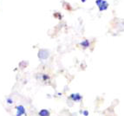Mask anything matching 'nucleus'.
<instances>
[{
	"label": "nucleus",
	"instance_id": "423d86ee",
	"mask_svg": "<svg viewBox=\"0 0 124 116\" xmlns=\"http://www.w3.org/2000/svg\"><path fill=\"white\" fill-rule=\"evenodd\" d=\"M89 42L88 41V40H84V41H83L82 43H81V45L83 46V47H84V48H88V47H89Z\"/></svg>",
	"mask_w": 124,
	"mask_h": 116
},
{
	"label": "nucleus",
	"instance_id": "1a4fd4ad",
	"mask_svg": "<svg viewBox=\"0 0 124 116\" xmlns=\"http://www.w3.org/2000/svg\"><path fill=\"white\" fill-rule=\"evenodd\" d=\"M7 102H9V103H10V104H11V103H12V101H11V99H8V100H7Z\"/></svg>",
	"mask_w": 124,
	"mask_h": 116
},
{
	"label": "nucleus",
	"instance_id": "f257e3e1",
	"mask_svg": "<svg viewBox=\"0 0 124 116\" xmlns=\"http://www.w3.org/2000/svg\"><path fill=\"white\" fill-rule=\"evenodd\" d=\"M95 4H96V5L99 8L100 11L106 10L108 9V4L105 0H95Z\"/></svg>",
	"mask_w": 124,
	"mask_h": 116
},
{
	"label": "nucleus",
	"instance_id": "0eeeda50",
	"mask_svg": "<svg viewBox=\"0 0 124 116\" xmlns=\"http://www.w3.org/2000/svg\"><path fill=\"white\" fill-rule=\"evenodd\" d=\"M83 114H84L85 116H88L89 115V113H88V111H84V112H83Z\"/></svg>",
	"mask_w": 124,
	"mask_h": 116
},
{
	"label": "nucleus",
	"instance_id": "7ed1b4c3",
	"mask_svg": "<svg viewBox=\"0 0 124 116\" xmlns=\"http://www.w3.org/2000/svg\"><path fill=\"white\" fill-rule=\"evenodd\" d=\"M17 116H22L25 114V109L23 106H17Z\"/></svg>",
	"mask_w": 124,
	"mask_h": 116
},
{
	"label": "nucleus",
	"instance_id": "20e7f679",
	"mask_svg": "<svg viewBox=\"0 0 124 116\" xmlns=\"http://www.w3.org/2000/svg\"><path fill=\"white\" fill-rule=\"evenodd\" d=\"M70 98L74 102H79L82 100V95H80L79 94H72L70 95Z\"/></svg>",
	"mask_w": 124,
	"mask_h": 116
},
{
	"label": "nucleus",
	"instance_id": "9d476101",
	"mask_svg": "<svg viewBox=\"0 0 124 116\" xmlns=\"http://www.w3.org/2000/svg\"><path fill=\"white\" fill-rule=\"evenodd\" d=\"M85 1H86V0H82V2H85Z\"/></svg>",
	"mask_w": 124,
	"mask_h": 116
},
{
	"label": "nucleus",
	"instance_id": "39448f33",
	"mask_svg": "<svg viewBox=\"0 0 124 116\" xmlns=\"http://www.w3.org/2000/svg\"><path fill=\"white\" fill-rule=\"evenodd\" d=\"M40 116H50V112L47 109H43L39 112Z\"/></svg>",
	"mask_w": 124,
	"mask_h": 116
},
{
	"label": "nucleus",
	"instance_id": "f03ea898",
	"mask_svg": "<svg viewBox=\"0 0 124 116\" xmlns=\"http://www.w3.org/2000/svg\"><path fill=\"white\" fill-rule=\"evenodd\" d=\"M38 56L40 59H47L49 56V51L46 50H41L38 53Z\"/></svg>",
	"mask_w": 124,
	"mask_h": 116
},
{
	"label": "nucleus",
	"instance_id": "6e6552de",
	"mask_svg": "<svg viewBox=\"0 0 124 116\" xmlns=\"http://www.w3.org/2000/svg\"><path fill=\"white\" fill-rule=\"evenodd\" d=\"M44 80H48V79H49V76H48V75H44Z\"/></svg>",
	"mask_w": 124,
	"mask_h": 116
}]
</instances>
